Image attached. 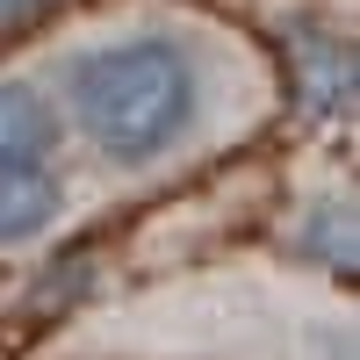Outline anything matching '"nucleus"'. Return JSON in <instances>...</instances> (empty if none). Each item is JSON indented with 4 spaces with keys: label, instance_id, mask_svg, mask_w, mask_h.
<instances>
[{
    "label": "nucleus",
    "instance_id": "f257e3e1",
    "mask_svg": "<svg viewBox=\"0 0 360 360\" xmlns=\"http://www.w3.org/2000/svg\"><path fill=\"white\" fill-rule=\"evenodd\" d=\"M58 94L108 173H152L195 137L209 108V65L173 29H123L79 44L58 65Z\"/></svg>",
    "mask_w": 360,
    "mask_h": 360
},
{
    "label": "nucleus",
    "instance_id": "f03ea898",
    "mask_svg": "<svg viewBox=\"0 0 360 360\" xmlns=\"http://www.w3.org/2000/svg\"><path fill=\"white\" fill-rule=\"evenodd\" d=\"M65 130L37 79H0V252L44 245L65 217Z\"/></svg>",
    "mask_w": 360,
    "mask_h": 360
},
{
    "label": "nucleus",
    "instance_id": "7ed1b4c3",
    "mask_svg": "<svg viewBox=\"0 0 360 360\" xmlns=\"http://www.w3.org/2000/svg\"><path fill=\"white\" fill-rule=\"evenodd\" d=\"M295 58H303V94H310L317 115L353 108V44H339V37H310V44H295Z\"/></svg>",
    "mask_w": 360,
    "mask_h": 360
},
{
    "label": "nucleus",
    "instance_id": "20e7f679",
    "mask_svg": "<svg viewBox=\"0 0 360 360\" xmlns=\"http://www.w3.org/2000/svg\"><path fill=\"white\" fill-rule=\"evenodd\" d=\"M295 245L303 252H317L324 266H339V274H353V202H317V209H303V231H295Z\"/></svg>",
    "mask_w": 360,
    "mask_h": 360
},
{
    "label": "nucleus",
    "instance_id": "39448f33",
    "mask_svg": "<svg viewBox=\"0 0 360 360\" xmlns=\"http://www.w3.org/2000/svg\"><path fill=\"white\" fill-rule=\"evenodd\" d=\"M37 8H51V0H0V29H15V22H29Z\"/></svg>",
    "mask_w": 360,
    "mask_h": 360
}]
</instances>
